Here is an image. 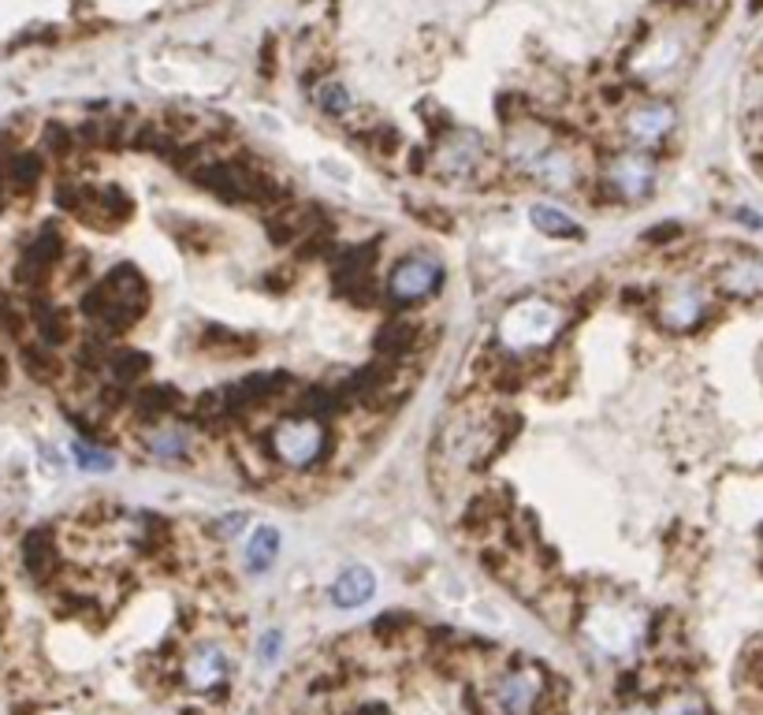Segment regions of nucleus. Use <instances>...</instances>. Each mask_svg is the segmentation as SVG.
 Segmentation results:
<instances>
[{"mask_svg":"<svg viewBox=\"0 0 763 715\" xmlns=\"http://www.w3.org/2000/svg\"><path fill=\"white\" fill-rule=\"evenodd\" d=\"M231 667L235 663H231L228 648L216 642H205L183 660V682H186V690H194V693H213V690H220V685H228Z\"/></svg>","mask_w":763,"mask_h":715,"instance_id":"10","label":"nucleus"},{"mask_svg":"<svg viewBox=\"0 0 763 715\" xmlns=\"http://www.w3.org/2000/svg\"><path fill=\"white\" fill-rule=\"evenodd\" d=\"M485 157H488L485 138H480L477 130H466V127H444L436 149H429L432 168H436L440 175H447V179L477 175V168L485 164Z\"/></svg>","mask_w":763,"mask_h":715,"instance_id":"7","label":"nucleus"},{"mask_svg":"<svg viewBox=\"0 0 763 715\" xmlns=\"http://www.w3.org/2000/svg\"><path fill=\"white\" fill-rule=\"evenodd\" d=\"M517 432V413H458L440 432V451L462 469H480Z\"/></svg>","mask_w":763,"mask_h":715,"instance_id":"2","label":"nucleus"},{"mask_svg":"<svg viewBox=\"0 0 763 715\" xmlns=\"http://www.w3.org/2000/svg\"><path fill=\"white\" fill-rule=\"evenodd\" d=\"M600 183L607 186L615 202H645V197L656 191V161L648 157V149L611 154Z\"/></svg>","mask_w":763,"mask_h":715,"instance_id":"6","label":"nucleus"},{"mask_svg":"<svg viewBox=\"0 0 763 715\" xmlns=\"http://www.w3.org/2000/svg\"><path fill=\"white\" fill-rule=\"evenodd\" d=\"M343 395H339L335 388H306L303 399H298V413H306V418H317V421H328L335 418V413H343Z\"/></svg>","mask_w":763,"mask_h":715,"instance_id":"28","label":"nucleus"},{"mask_svg":"<svg viewBox=\"0 0 763 715\" xmlns=\"http://www.w3.org/2000/svg\"><path fill=\"white\" fill-rule=\"evenodd\" d=\"M529 220H533V228L540 235H548V239H567V242L585 239V228H581L567 209H559V205H551V202H533Z\"/></svg>","mask_w":763,"mask_h":715,"instance_id":"20","label":"nucleus"},{"mask_svg":"<svg viewBox=\"0 0 763 715\" xmlns=\"http://www.w3.org/2000/svg\"><path fill=\"white\" fill-rule=\"evenodd\" d=\"M71 455H75V463H79L82 469H112V466H116L112 451H105L101 444H93V440H75Z\"/></svg>","mask_w":763,"mask_h":715,"instance_id":"31","label":"nucleus"},{"mask_svg":"<svg viewBox=\"0 0 763 715\" xmlns=\"http://www.w3.org/2000/svg\"><path fill=\"white\" fill-rule=\"evenodd\" d=\"M365 146H369L373 154H395V149L402 146V138L391 124H380V127H373V135H365Z\"/></svg>","mask_w":763,"mask_h":715,"instance_id":"33","label":"nucleus"},{"mask_svg":"<svg viewBox=\"0 0 763 715\" xmlns=\"http://www.w3.org/2000/svg\"><path fill=\"white\" fill-rule=\"evenodd\" d=\"M60 258H64V235L49 224V228H42L23 247V258H19V265H15V280L31 291H42L49 284L53 269L60 265Z\"/></svg>","mask_w":763,"mask_h":715,"instance_id":"8","label":"nucleus"},{"mask_svg":"<svg viewBox=\"0 0 763 715\" xmlns=\"http://www.w3.org/2000/svg\"><path fill=\"white\" fill-rule=\"evenodd\" d=\"M138 440H143L146 455H153L157 463H186L197 447L194 429L183 425V421H175V418L149 421Z\"/></svg>","mask_w":763,"mask_h":715,"instance_id":"11","label":"nucleus"},{"mask_svg":"<svg viewBox=\"0 0 763 715\" xmlns=\"http://www.w3.org/2000/svg\"><path fill=\"white\" fill-rule=\"evenodd\" d=\"M280 559V530L276 525H258L250 533L247 544V570L250 574H265L272 570V563Z\"/></svg>","mask_w":763,"mask_h":715,"instance_id":"26","label":"nucleus"},{"mask_svg":"<svg viewBox=\"0 0 763 715\" xmlns=\"http://www.w3.org/2000/svg\"><path fill=\"white\" fill-rule=\"evenodd\" d=\"M444 280H447L444 261L418 250L395 261L388 280H384V295H388L395 306H418V303H429L432 295H440V291H444Z\"/></svg>","mask_w":763,"mask_h":715,"instance_id":"5","label":"nucleus"},{"mask_svg":"<svg viewBox=\"0 0 763 715\" xmlns=\"http://www.w3.org/2000/svg\"><path fill=\"white\" fill-rule=\"evenodd\" d=\"M280 648H284V634H280V629H269V634L258 642V660L261 663H276Z\"/></svg>","mask_w":763,"mask_h":715,"instance_id":"34","label":"nucleus"},{"mask_svg":"<svg viewBox=\"0 0 763 715\" xmlns=\"http://www.w3.org/2000/svg\"><path fill=\"white\" fill-rule=\"evenodd\" d=\"M373 597H376V574L369 567H346L332 581V589H328V600H332V608L339 611H354V608L369 604Z\"/></svg>","mask_w":763,"mask_h":715,"instance_id":"17","label":"nucleus"},{"mask_svg":"<svg viewBox=\"0 0 763 715\" xmlns=\"http://www.w3.org/2000/svg\"><path fill=\"white\" fill-rule=\"evenodd\" d=\"M663 715H704V704L693 701V697H682V701H674Z\"/></svg>","mask_w":763,"mask_h":715,"instance_id":"35","label":"nucleus"},{"mask_svg":"<svg viewBox=\"0 0 763 715\" xmlns=\"http://www.w3.org/2000/svg\"><path fill=\"white\" fill-rule=\"evenodd\" d=\"M391 373H395V365L376 358V362L354 370L335 391L343 395V402H369V407H373V402H380V395L391 388Z\"/></svg>","mask_w":763,"mask_h":715,"instance_id":"15","label":"nucleus"},{"mask_svg":"<svg viewBox=\"0 0 763 715\" xmlns=\"http://www.w3.org/2000/svg\"><path fill=\"white\" fill-rule=\"evenodd\" d=\"M4 191L8 186H4V175H0V209H4Z\"/></svg>","mask_w":763,"mask_h":715,"instance_id":"36","label":"nucleus"},{"mask_svg":"<svg viewBox=\"0 0 763 715\" xmlns=\"http://www.w3.org/2000/svg\"><path fill=\"white\" fill-rule=\"evenodd\" d=\"M4 186L8 191H19V194H31L45 175V161L42 154H31V149H15L12 157L4 161Z\"/></svg>","mask_w":763,"mask_h":715,"instance_id":"23","label":"nucleus"},{"mask_svg":"<svg viewBox=\"0 0 763 715\" xmlns=\"http://www.w3.org/2000/svg\"><path fill=\"white\" fill-rule=\"evenodd\" d=\"M421 340V325H413V321H388L376 332V358L380 362H391V365H399L402 358H410V351L418 347Z\"/></svg>","mask_w":763,"mask_h":715,"instance_id":"19","label":"nucleus"},{"mask_svg":"<svg viewBox=\"0 0 763 715\" xmlns=\"http://www.w3.org/2000/svg\"><path fill=\"white\" fill-rule=\"evenodd\" d=\"M45 149L56 157H68L71 149H79V143H75V130H68L64 124H49L45 127Z\"/></svg>","mask_w":763,"mask_h":715,"instance_id":"32","label":"nucleus"},{"mask_svg":"<svg viewBox=\"0 0 763 715\" xmlns=\"http://www.w3.org/2000/svg\"><path fill=\"white\" fill-rule=\"evenodd\" d=\"M328 447H332L328 425L317 418H306V413L276 421L269 432V455L276 458L280 466L298 469V474H306V469L324 463Z\"/></svg>","mask_w":763,"mask_h":715,"instance_id":"4","label":"nucleus"},{"mask_svg":"<svg viewBox=\"0 0 763 715\" xmlns=\"http://www.w3.org/2000/svg\"><path fill=\"white\" fill-rule=\"evenodd\" d=\"M719 287L730 298H760L763 295V258L756 253H741L719 269Z\"/></svg>","mask_w":763,"mask_h":715,"instance_id":"16","label":"nucleus"},{"mask_svg":"<svg viewBox=\"0 0 763 715\" xmlns=\"http://www.w3.org/2000/svg\"><path fill=\"white\" fill-rule=\"evenodd\" d=\"M197 343H202L209 354H220V358H228V354H250L253 347H258V340H253V336H239V332H231V328H220V325H209V328H205V332L197 336Z\"/></svg>","mask_w":763,"mask_h":715,"instance_id":"27","label":"nucleus"},{"mask_svg":"<svg viewBox=\"0 0 763 715\" xmlns=\"http://www.w3.org/2000/svg\"><path fill=\"white\" fill-rule=\"evenodd\" d=\"M269 239L276 242V247H295L303 235H309L314 228H320L324 224V213L317 209V205H272L269 213Z\"/></svg>","mask_w":763,"mask_h":715,"instance_id":"13","label":"nucleus"},{"mask_svg":"<svg viewBox=\"0 0 763 715\" xmlns=\"http://www.w3.org/2000/svg\"><path fill=\"white\" fill-rule=\"evenodd\" d=\"M317 109L332 120H343V116H351L354 98H351V90L339 87V82H324V87H317Z\"/></svg>","mask_w":763,"mask_h":715,"instance_id":"30","label":"nucleus"},{"mask_svg":"<svg viewBox=\"0 0 763 715\" xmlns=\"http://www.w3.org/2000/svg\"><path fill=\"white\" fill-rule=\"evenodd\" d=\"M31 325H34L37 340H42L45 347H53V351H56L60 343L71 340L68 317H64L60 309H56L45 295H37V291H34V298H31Z\"/></svg>","mask_w":763,"mask_h":715,"instance_id":"21","label":"nucleus"},{"mask_svg":"<svg viewBox=\"0 0 763 715\" xmlns=\"http://www.w3.org/2000/svg\"><path fill=\"white\" fill-rule=\"evenodd\" d=\"M525 172L533 179H540L544 186H551V191H573L581 179V164H578V157H573V149L548 143L529 164H525Z\"/></svg>","mask_w":763,"mask_h":715,"instance_id":"14","label":"nucleus"},{"mask_svg":"<svg viewBox=\"0 0 763 715\" xmlns=\"http://www.w3.org/2000/svg\"><path fill=\"white\" fill-rule=\"evenodd\" d=\"M105 373H109V384L130 391L135 384H143V376L149 373V358L143 351H109Z\"/></svg>","mask_w":763,"mask_h":715,"instance_id":"24","label":"nucleus"},{"mask_svg":"<svg viewBox=\"0 0 763 715\" xmlns=\"http://www.w3.org/2000/svg\"><path fill=\"white\" fill-rule=\"evenodd\" d=\"M179 402H183V395H179L172 384H146V388L135 395V413L143 425H149V421H160V418H175Z\"/></svg>","mask_w":763,"mask_h":715,"instance_id":"22","label":"nucleus"},{"mask_svg":"<svg viewBox=\"0 0 763 715\" xmlns=\"http://www.w3.org/2000/svg\"><path fill=\"white\" fill-rule=\"evenodd\" d=\"M752 8H763V0H752Z\"/></svg>","mask_w":763,"mask_h":715,"instance_id":"37","label":"nucleus"},{"mask_svg":"<svg viewBox=\"0 0 763 715\" xmlns=\"http://www.w3.org/2000/svg\"><path fill=\"white\" fill-rule=\"evenodd\" d=\"M708 314V295L704 287L696 284H674L659 295V306H656V317L667 332H693L696 325L704 321Z\"/></svg>","mask_w":763,"mask_h":715,"instance_id":"9","label":"nucleus"},{"mask_svg":"<svg viewBox=\"0 0 763 715\" xmlns=\"http://www.w3.org/2000/svg\"><path fill=\"white\" fill-rule=\"evenodd\" d=\"M23 365H26V373H31L34 381H42V384L60 381V358H56L53 347H45V343H26L23 347Z\"/></svg>","mask_w":763,"mask_h":715,"instance_id":"29","label":"nucleus"},{"mask_svg":"<svg viewBox=\"0 0 763 715\" xmlns=\"http://www.w3.org/2000/svg\"><path fill=\"white\" fill-rule=\"evenodd\" d=\"M376 258H380V239L351 242V247H343V250L332 253V280H335V284H346V280L373 276Z\"/></svg>","mask_w":763,"mask_h":715,"instance_id":"18","label":"nucleus"},{"mask_svg":"<svg viewBox=\"0 0 763 715\" xmlns=\"http://www.w3.org/2000/svg\"><path fill=\"white\" fill-rule=\"evenodd\" d=\"M626 138L640 149H656L663 146V138L674 130V109L663 105V101H645L634 112H626Z\"/></svg>","mask_w":763,"mask_h":715,"instance_id":"12","label":"nucleus"},{"mask_svg":"<svg viewBox=\"0 0 763 715\" xmlns=\"http://www.w3.org/2000/svg\"><path fill=\"white\" fill-rule=\"evenodd\" d=\"M548 697V674L540 663H511L480 690V708L488 715H536Z\"/></svg>","mask_w":763,"mask_h":715,"instance_id":"3","label":"nucleus"},{"mask_svg":"<svg viewBox=\"0 0 763 715\" xmlns=\"http://www.w3.org/2000/svg\"><path fill=\"white\" fill-rule=\"evenodd\" d=\"M23 563H26V570H31L37 581L49 578L53 567H56V541H53L49 530L26 533V541H23Z\"/></svg>","mask_w":763,"mask_h":715,"instance_id":"25","label":"nucleus"},{"mask_svg":"<svg viewBox=\"0 0 763 715\" xmlns=\"http://www.w3.org/2000/svg\"><path fill=\"white\" fill-rule=\"evenodd\" d=\"M149 309V284L135 265H116L82 295V314L101 336L127 332Z\"/></svg>","mask_w":763,"mask_h":715,"instance_id":"1","label":"nucleus"}]
</instances>
